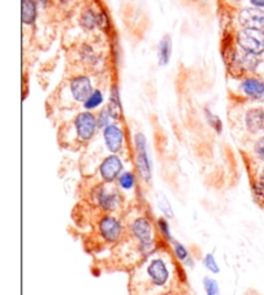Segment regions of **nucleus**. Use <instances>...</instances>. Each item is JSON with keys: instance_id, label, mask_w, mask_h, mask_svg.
Returning a JSON list of instances; mask_svg holds the SVG:
<instances>
[{"instance_id": "1", "label": "nucleus", "mask_w": 264, "mask_h": 295, "mask_svg": "<svg viewBox=\"0 0 264 295\" xmlns=\"http://www.w3.org/2000/svg\"><path fill=\"white\" fill-rule=\"evenodd\" d=\"M145 278L146 282L155 289H164L171 281L170 264L164 257H148L145 262Z\"/></svg>"}, {"instance_id": "2", "label": "nucleus", "mask_w": 264, "mask_h": 295, "mask_svg": "<svg viewBox=\"0 0 264 295\" xmlns=\"http://www.w3.org/2000/svg\"><path fill=\"white\" fill-rule=\"evenodd\" d=\"M239 44L246 53L260 54L264 52V31L256 29H244L239 34Z\"/></svg>"}, {"instance_id": "3", "label": "nucleus", "mask_w": 264, "mask_h": 295, "mask_svg": "<svg viewBox=\"0 0 264 295\" xmlns=\"http://www.w3.org/2000/svg\"><path fill=\"white\" fill-rule=\"evenodd\" d=\"M130 231L138 245L155 244L154 224L147 217H138L134 219L130 224Z\"/></svg>"}, {"instance_id": "4", "label": "nucleus", "mask_w": 264, "mask_h": 295, "mask_svg": "<svg viewBox=\"0 0 264 295\" xmlns=\"http://www.w3.org/2000/svg\"><path fill=\"white\" fill-rule=\"evenodd\" d=\"M134 142H136L137 167H138V172H140V174L145 181H150L151 176H152V172H151V160L147 152L146 137L141 133L136 134Z\"/></svg>"}, {"instance_id": "5", "label": "nucleus", "mask_w": 264, "mask_h": 295, "mask_svg": "<svg viewBox=\"0 0 264 295\" xmlns=\"http://www.w3.org/2000/svg\"><path fill=\"white\" fill-rule=\"evenodd\" d=\"M98 230L103 240L107 242H117L122 237V232H124L121 222L114 216H105L101 218Z\"/></svg>"}, {"instance_id": "6", "label": "nucleus", "mask_w": 264, "mask_h": 295, "mask_svg": "<svg viewBox=\"0 0 264 295\" xmlns=\"http://www.w3.org/2000/svg\"><path fill=\"white\" fill-rule=\"evenodd\" d=\"M97 127H98V121L91 112H81L75 120L77 137L81 141H89L96 133Z\"/></svg>"}, {"instance_id": "7", "label": "nucleus", "mask_w": 264, "mask_h": 295, "mask_svg": "<svg viewBox=\"0 0 264 295\" xmlns=\"http://www.w3.org/2000/svg\"><path fill=\"white\" fill-rule=\"evenodd\" d=\"M122 171V162L119 156L111 155L106 157L100 166V174L105 182H114L115 179L119 178Z\"/></svg>"}, {"instance_id": "8", "label": "nucleus", "mask_w": 264, "mask_h": 295, "mask_svg": "<svg viewBox=\"0 0 264 295\" xmlns=\"http://www.w3.org/2000/svg\"><path fill=\"white\" fill-rule=\"evenodd\" d=\"M239 20L245 29H256L264 31V11H261V9H244L240 13Z\"/></svg>"}, {"instance_id": "9", "label": "nucleus", "mask_w": 264, "mask_h": 295, "mask_svg": "<svg viewBox=\"0 0 264 295\" xmlns=\"http://www.w3.org/2000/svg\"><path fill=\"white\" fill-rule=\"evenodd\" d=\"M103 138H105L106 146L112 153H117L121 150L122 142H124V133L116 124H110L103 129Z\"/></svg>"}, {"instance_id": "10", "label": "nucleus", "mask_w": 264, "mask_h": 295, "mask_svg": "<svg viewBox=\"0 0 264 295\" xmlns=\"http://www.w3.org/2000/svg\"><path fill=\"white\" fill-rule=\"evenodd\" d=\"M71 93L76 101H79V102H85L89 97H91V94L93 93V91H92V84L88 77L79 76L72 80Z\"/></svg>"}, {"instance_id": "11", "label": "nucleus", "mask_w": 264, "mask_h": 295, "mask_svg": "<svg viewBox=\"0 0 264 295\" xmlns=\"http://www.w3.org/2000/svg\"><path fill=\"white\" fill-rule=\"evenodd\" d=\"M245 124L250 133H260L264 132V110L253 108L246 112Z\"/></svg>"}, {"instance_id": "12", "label": "nucleus", "mask_w": 264, "mask_h": 295, "mask_svg": "<svg viewBox=\"0 0 264 295\" xmlns=\"http://www.w3.org/2000/svg\"><path fill=\"white\" fill-rule=\"evenodd\" d=\"M97 202L106 212H114L120 205V197L117 193H110L106 190H100L97 192Z\"/></svg>"}, {"instance_id": "13", "label": "nucleus", "mask_w": 264, "mask_h": 295, "mask_svg": "<svg viewBox=\"0 0 264 295\" xmlns=\"http://www.w3.org/2000/svg\"><path fill=\"white\" fill-rule=\"evenodd\" d=\"M242 92L247 97L255 98V100H261L264 98V82L258 79H246L241 86Z\"/></svg>"}, {"instance_id": "14", "label": "nucleus", "mask_w": 264, "mask_h": 295, "mask_svg": "<svg viewBox=\"0 0 264 295\" xmlns=\"http://www.w3.org/2000/svg\"><path fill=\"white\" fill-rule=\"evenodd\" d=\"M36 18V6L32 0H22V21L25 25H31Z\"/></svg>"}, {"instance_id": "15", "label": "nucleus", "mask_w": 264, "mask_h": 295, "mask_svg": "<svg viewBox=\"0 0 264 295\" xmlns=\"http://www.w3.org/2000/svg\"><path fill=\"white\" fill-rule=\"evenodd\" d=\"M171 54V40L169 36H165L159 46V61L160 65H168Z\"/></svg>"}, {"instance_id": "16", "label": "nucleus", "mask_w": 264, "mask_h": 295, "mask_svg": "<svg viewBox=\"0 0 264 295\" xmlns=\"http://www.w3.org/2000/svg\"><path fill=\"white\" fill-rule=\"evenodd\" d=\"M100 22H101V16H97L92 9H88V11L84 12V15H82V18H81V23L85 29H88V30L94 29L96 26L100 25Z\"/></svg>"}, {"instance_id": "17", "label": "nucleus", "mask_w": 264, "mask_h": 295, "mask_svg": "<svg viewBox=\"0 0 264 295\" xmlns=\"http://www.w3.org/2000/svg\"><path fill=\"white\" fill-rule=\"evenodd\" d=\"M171 246H173L174 256L177 257V259H178L179 262H182V263H185L188 258L192 257L190 254V251H188L187 247H186L182 242L177 241V240H173V241H171Z\"/></svg>"}, {"instance_id": "18", "label": "nucleus", "mask_w": 264, "mask_h": 295, "mask_svg": "<svg viewBox=\"0 0 264 295\" xmlns=\"http://www.w3.org/2000/svg\"><path fill=\"white\" fill-rule=\"evenodd\" d=\"M156 202H157L159 209L161 210V213L165 216V218H173L174 213H173V209H171V206H170V202L168 201V199H166L164 195L159 193V195L156 196Z\"/></svg>"}, {"instance_id": "19", "label": "nucleus", "mask_w": 264, "mask_h": 295, "mask_svg": "<svg viewBox=\"0 0 264 295\" xmlns=\"http://www.w3.org/2000/svg\"><path fill=\"white\" fill-rule=\"evenodd\" d=\"M156 226L159 232L161 233L162 237L166 240V241H173V237H171V231H170V226H169V222L166 221L165 217H161L156 221Z\"/></svg>"}, {"instance_id": "20", "label": "nucleus", "mask_w": 264, "mask_h": 295, "mask_svg": "<svg viewBox=\"0 0 264 295\" xmlns=\"http://www.w3.org/2000/svg\"><path fill=\"white\" fill-rule=\"evenodd\" d=\"M119 185L124 190H131L136 185V177L130 172H124L119 177Z\"/></svg>"}, {"instance_id": "21", "label": "nucleus", "mask_w": 264, "mask_h": 295, "mask_svg": "<svg viewBox=\"0 0 264 295\" xmlns=\"http://www.w3.org/2000/svg\"><path fill=\"white\" fill-rule=\"evenodd\" d=\"M253 195L259 205H264V177L263 176H260V178L254 183Z\"/></svg>"}, {"instance_id": "22", "label": "nucleus", "mask_w": 264, "mask_h": 295, "mask_svg": "<svg viewBox=\"0 0 264 295\" xmlns=\"http://www.w3.org/2000/svg\"><path fill=\"white\" fill-rule=\"evenodd\" d=\"M110 110L111 115L112 117H117L121 111V105H120V100H119V92H117L116 88H114L112 91V94H111V102H110Z\"/></svg>"}, {"instance_id": "23", "label": "nucleus", "mask_w": 264, "mask_h": 295, "mask_svg": "<svg viewBox=\"0 0 264 295\" xmlns=\"http://www.w3.org/2000/svg\"><path fill=\"white\" fill-rule=\"evenodd\" d=\"M103 102V96L100 91H94L93 93L91 94L88 100L84 102V106H85L86 110H93V108H97L101 103Z\"/></svg>"}, {"instance_id": "24", "label": "nucleus", "mask_w": 264, "mask_h": 295, "mask_svg": "<svg viewBox=\"0 0 264 295\" xmlns=\"http://www.w3.org/2000/svg\"><path fill=\"white\" fill-rule=\"evenodd\" d=\"M202 264L206 268L207 271H210L213 273H219L221 270H219V266L215 261V257H214L213 252H207L206 256L202 258Z\"/></svg>"}, {"instance_id": "25", "label": "nucleus", "mask_w": 264, "mask_h": 295, "mask_svg": "<svg viewBox=\"0 0 264 295\" xmlns=\"http://www.w3.org/2000/svg\"><path fill=\"white\" fill-rule=\"evenodd\" d=\"M202 284H204V289L206 295H221V292H219V284L214 278L205 277L204 281H202Z\"/></svg>"}, {"instance_id": "26", "label": "nucleus", "mask_w": 264, "mask_h": 295, "mask_svg": "<svg viewBox=\"0 0 264 295\" xmlns=\"http://www.w3.org/2000/svg\"><path fill=\"white\" fill-rule=\"evenodd\" d=\"M205 115H206V120H207V122L213 127L214 129H215L218 133H221L222 132V121H221V119H219L216 115H214V114H211L210 111L209 110H205Z\"/></svg>"}, {"instance_id": "27", "label": "nucleus", "mask_w": 264, "mask_h": 295, "mask_svg": "<svg viewBox=\"0 0 264 295\" xmlns=\"http://www.w3.org/2000/svg\"><path fill=\"white\" fill-rule=\"evenodd\" d=\"M112 119V115H111V112H110V110L108 108H106V110H103V111H101V114H100V117H98V127L100 128H106V127H108V122H110V120Z\"/></svg>"}, {"instance_id": "28", "label": "nucleus", "mask_w": 264, "mask_h": 295, "mask_svg": "<svg viewBox=\"0 0 264 295\" xmlns=\"http://www.w3.org/2000/svg\"><path fill=\"white\" fill-rule=\"evenodd\" d=\"M254 151H255L256 156L264 161V137H261L260 139H258V142H256L255 146H254Z\"/></svg>"}, {"instance_id": "29", "label": "nucleus", "mask_w": 264, "mask_h": 295, "mask_svg": "<svg viewBox=\"0 0 264 295\" xmlns=\"http://www.w3.org/2000/svg\"><path fill=\"white\" fill-rule=\"evenodd\" d=\"M250 2L256 8H264V0H250Z\"/></svg>"}, {"instance_id": "30", "label": "nucleus", "mask_w": 264, "mask_h": 295, "mask_svg": "<svg viewBox=\"0 0 264 295\" xmlns=\"http://www.w3.org/2000/svg\"><path fill=\"white\" fill-rule=\"evenodd\" d=\"M60 2H62V3H68L70 0H60Z\"/></svg>"}]
</instances>
